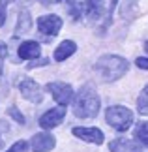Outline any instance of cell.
Here are the masks:
<instances>
[{
	"mask_svg": "<svg viewBox=\"0 0 148 152\" xmlns=\"http://www.w3.org/2000/svg\"><path fill=\"white\" fill-rule=\"evenodd\" d=\"M129 64L126 58L116 56V55H103L101 58H98V62L94 64V69L101 75L103 81H116L120 79L124 73L128 72Z\"/></svg>",
	"mask_w": 148,
	"mask_h": 152,
	"instance_id": "obj_1",
	"label": "cell"
},
{
	"mask_svg": "<svg viewBox=\"0 0 148 152\" xmlns=\"http://www.w3.org/2000/svg\"><path fill=\"white\" fill-rule=\"evenodd\" d=\"M99 107H101V102L96 90L90 85L82 86L75 98V115L79 118H94L99 113Z\"/></svg>",
	"mask_w": 148,
	"mask_h": 152,
	"instance_id": "obj_2",
	"label": "cell"
},
{
	"mask_svg": "<svg viewBox=\"0 0 148 152\" xmlns=\"http://www.w3.org/2000/svg\"><path fill=\"white\" fill-rule=\"evenodd\" d=\"M105 118H107L109 126L118 132H126L133 124V113L124 105H111L105 111Z\"/></svg>",
	"mask_w": 148,
	"mask_h": 152,
	"instance_id": "obj_3",
	"label": "cell"
},
{
	"mask_svg": "<svg viewBox=\"0 0 148 152\" xmlns=\"http://www.w3.org/2000/svg\"><path fill=\"white\" fill-rule=\"evenodd\" d=\"M47 90L52 94V98L58 102L64 107V105H69L73 102V98H75V94H73V88L69 86L68 83H49L47 85Z\"/></svg>",
	"mask_w": 148,
	"mask_h": 152,
	"instance_id": "obj_4",
	"label": "cell"
},
{
	"mask_svg": "<svg viewBox=\"0 0 148 152\" xmlns=\"http://www.w3.org/2000/svg\"><path fill=\"white\" fill-rule=\"evenodd\" d=\"M19 88H21L23 98H25V100H28V102H32V103H39L41 100H43V96H41V88H39V85L36 83V81H32V79H25V81H21Z\"/></svg>",
	"mask_w": 148,
	"mask_h": 152,
	"instance_id": "obj_5",
	"label": "cell"
},
{
	"mask_svg": "<svg viewBox=\"0 0 148 152\" xmlns=\"http://www.w3.org/2000/svg\"><path fill=\"white\" fill-rule=\"evenodd\" d=\"M38 28L41 34L47 36H55V34L62 28V19L58 15H43L38 19Z\"/></svg>",
	"mask_w": 148,
	"mask_h": 152,
	"instance_id": "obj_6",
	"label": "cell"
},
{
	"mask_svg": "<svg viewBox=\"0 0 148 152\" xmlns=\"http://www.w3.org/2000/svg\"><path fill=\"white\" fill-rule=\"evenodd\" d=\"M64 115H66V109H64V107H55V109H49L45 115H41V118H39V126H41V128H45V130L56 128V126L62 122Z\"/></svg>",
	"mask_w": 148,
	"mask_h": 152,
	"instance_id": "obj_7",
	"label": "cell"
},
{
	"mask_svg": "<svg viewBox=\"0 0 148 152\" xmlns=\"http://www.w3.org/2000/svg\"><path fill=\"white\" fill-rule=\"evenodd\" d=\"M73 135L82 139V141L94 143V145H101L103 143V132L98 130V128H73Z\"/></svg>",
	"mask_w": 148,
	"mask_h": 152,
	"instance_id": "obj_8",
	"label": "cell"
},
{
	"mask_svg": "<svg viewBox=\"0 0 148 152\" xmlns=\"http://www.w3.org/2000/svg\"><path fill=\"white\" fill-rule=\"evenodd\" d=\"M55 137L49 135V133H36L32 137V150L34 152H49L55 148Z\"/></svg>",
	"mask_w": 148,
	"mask_h": 152,
	"instance_id": "obj_9",
	"label": "cell"
},
{
	"mask_svg": "<svg viewBox=\"0 0 148 152\" xmlns=\"http://www.w3.org/2000/svg\"><path fill=\"white\" fill-rule=\"evenodd\" d=\"M41 55V47L38 42H25L21 43L19 47V56L23 60H34V58H38Z\"/></svg>",
	"mask_w": 148,
	"mask_h": 152,
	"instance_id": "obj_10",
	"label": "cell"
},
{
	"mask_svg": "<svg viewBox=\"0 0 148 152\" xmlns=\"http://www.w3.org/2000/svg\"><path fill=\"white\" fill-rule=\"evenodd\" d=\"M82 11L86 13V17L90 19H99L103 13V0H85L81 4Z\"/></svg>",
	"mask_w": 148,
	"mask_h": 152,
	"instance_id": "obj_11",
	"label": "cell"
},
{
	"mask_svg": "<svg viewBox=\"0 0 148 152\" xmlns=\"http://www.w3.org/2000/svg\"><path fill=\"white\" fill-rule=\"evenodd\" d=\"M111 152H143L137 143L129 141V139H114L109 145Z\"/></svg>",
	"mask_w": 148,
	"mask_h": 152,
	"instance_id": "obj_12",
	"label": "cell"
},
{
	"mask_svg": "<svg viewBox=\"0 0 148 152\" xmlns=\"http://www.w3.org/2000/svg\"><path fill=\"white\" fill-rule=\"evenodd\" d=\"M75 51H77V43L71 42V39H66V42H62L56 47V51H55V60L56 62H64L68 56H71Z\"/></svg>",
	"mask_w": 148,
	"mask_h": 152,
	"instance_id": "obj_13",
	"label": "cell"
},
{
	"mask_svg": "<svg viewBox=\"0 0 148 152\" xmlns=\"http://www.w3.org/2000/svg\"><path fill=\"white\" fill-rule=\"evenodd\" d=\"M30 26H32L30 13H28V11H21L19 13V23H17V28H15V36H23L25 32L30 30Z\"/></svg>",
	"mask_w": 148,
	"mask_h": 152,
	"instance_id": "obj_14",
	"label": "cell"
},
{
	"mask_svg": "<svg viewBox=\"0 0 148 152\" xmlns=\"http://www.w3.org/2000/svg\"><path fill=\"white\" fill-rule=\"evenodd\" d=\"M135 137H137L143 145L148 147V122H141V124L137 126V130H135Z\"/></svg>",
	"mask_w": 148,
	"mask_h": 152,
	"instance_id": "obj_15",
	"label": "cell"
},
{
	"mask_svg": "<svg viewBox=\"0 0 148 152\" xmlns=\"http://www.w3.org/2000/svg\"><path fill=\"white\" fill-rule=\"evenodd\" d=\"M137 109H139L141 115H148V86L143 90V94L139 96V100H137Z\"/></svg>",
	"mask_w": 148,
	"mask_h": 152,
	"instance_id": "obj_16",
	"label": "cell"
},
{
	"mask_svg": "<svg viewBox=\"0 0 148 152\" xmlns=\"http://www.w3.org/2000/svg\"><path fill=\"white\" fill-rule=\"evenodd\" d=\"M8 115L11 116V118H15L17 122H19V124H25V116H23V115L19 113V109H17L15 105H13V107H9V109H8Z\"/></svg>",
	"mask_w": 148,
	"mask_h": 152,
	"instance_id": "obj_17",
	"label": "cell"
},
{
	"mask_svg": "<svg viewBox=\"0 0 148 152\" xmlns=\"http://www.w3.org/2000/svg\"><path fill=\"white\" fill-rule=\"evenodd\" d=\"M26 148H28L26 141H17L15 145H11V148H8L6 152H26Z\"/></svg>",
	"mask_w": 148,
	"mask_h": 152,
	"instance_id": "obj_18",
	"label": "cell"
},
{
	"mask_svg": "<svg viewBox=\"0 0 148 152\" xmlns=\"http://www.w3.org/2000/svg\"><path fill=\"white\" fill-rule=\"evenodd\" d=\"M8 2L9 0H0V26L6 23V11H8Z\"/></svg>",
	"mask_w": 148,
	"mask_h": 152,
	"instance_id": "obj_19",
	"label": "cell"
},
{
	"mask_svg": "<svg viewBox=\"0 0 148 152\" xmlns=\"http://www.w3.org/2000/svg\"><path fill=\"white\" fill-rule=\"evenodd\" d=\"M8 55V49H6L4 43H0V73H2V66H4V58Z\"/></svg>",
	"mask_w": 148,
	"mask_h": 152,
	"instance_id": "obj_20",
	"label": "cell"
},
{
	"mask_svg": "<svg viewBox=\"0 0 148 152\" xmlns=\"http://www.w3.org/2000/svg\"><path fill=\"white\" fill-rule=\"evenodd\" d=\"M135 64H137L141 69H148V58H137Z\"/></svg>",
	"mask_w": 148,
	"mask_h": 152,
	"instance_id": "obj_21",
	"label": "cell"
},
{
	"mask_svg": "<svg viewBox=\"0 0 148 152\" xmlns=\"http://www.w3.org/2000/svg\"><path fill=\"white\" fill-rule=\"evenodd\" d=\"M43 6H52V4H56V2H60V0H39Z\"/></svg>",
	"mask_w": 148,
	"mask_h": 152,
	"instance_id": "obj_22",
	"label": "cell"
},
{
	"mask_svg": "<svg viewBox=\"0 0 148 152\" xmlns=\"http://www.w3.org/2000/svg\"><path fill=\"white\" fill-rule=\"evenodd\" d=\"M144 49H146V51H148V42H146V43H144Z\"/></svg>",
	"mask_w": 148,
	"mask_h": 152,
	"instance_id": "obj_23",
	"label": "cell"
},
{
	"mask_svg": "<svg viewBox=\"0 0 148 152\" xmlns=\"http://www.w3.org/2000/svg\"><path fill=\"white\" fill-rule=\"evenodd\" d=\"M0 147H2V139H0Z\"/></svg>",
	"mask_w": 148,
	"mask_h": 152,
	"instance_id": "obj_24",
	"label": "cell"
}]
</instances>
